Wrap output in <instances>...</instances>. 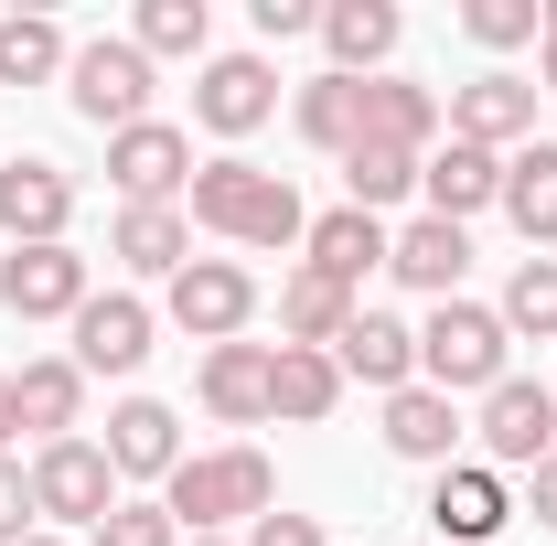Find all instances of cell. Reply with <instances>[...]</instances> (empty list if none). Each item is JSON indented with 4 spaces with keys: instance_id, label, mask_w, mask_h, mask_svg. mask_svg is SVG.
<instances>
[{
    "instance_id": "4fadbf2b",
    "label": "cell",
    "mask_w": 557,
    "mask_h": 546,
    "mask_svg": "<svg viewBox=\"0 0 557 546\" xmlns=\"http://www.w3.org/2000/svg\"><path fill=\"white\" fill-rule=\"evenodd\" d=\"M0 300H11L22 322H75L97 289H86V258H75V247H11V258H0Z\"/></svg>"
},
{
    "instance_id": "6da1fadb",
    "label": "cell",
    "mask_w": 557,
    "mask_h": 546,
    "mask_svg": "<svg viewBox=\"0 0 557 546\" xmlns=\"http://www.w3.org/2000/svg\"><path fill=\"white\" fill-rule=\"evenodd\" d=\"M183 214H194L205 236H225V247H300V236H311V214H300V194H289V172H258L247 150L194 161Z\"/></svg>"
},
{
    "instance_id": "ac0fdd59",
    "label": "cell",
    "mask_w": 557,
    "mask_h": 546,
    "mask_svg": "<svg viewBox=\"0 0 557 546\" xmlns=\"http://www.w3.org/2000/svg\"><path fill=\"white\" fill-rule=\"evenodd\" d=\"M108 258H119L129 278H183V269H194V214H183V204H119Z\"/></svg>"
},
{
    "instance_id": "e575fe53",
    "label": "cell",
    "mask_w": 557,
    "mask_h": 546,
    "mask_svg": "<svg viewBox=\"0 0 557 546\" xmlns=\"http://www.w3.org/2000/svg\"><path fill=\"white\" fill-rule=\"evenodd\" d=\"M86 546H183V525H172L161 504H129V493H119V514H108Z\"/></svg>"
},
{
    "instance_id": "8992f818",
    "label": "cell",
    "mask_w": 557,
    "mask_h": 546,
    "mask_svg": "<svg viewBox=\"0 0 557 546\" xmlns=\"http://www.w3.org/2000/svg\"><path fill=\"white\" fill-rule=\"evenodd\" d=\"M161 311L205 343V353H214V343H247V322H258V278L236 269V258H194L183 278H161Z\"/></svg>"
},
{
    "instance_id": "5b68a950",
    "label": "cell",
    "mask_w": 557,
    "mask_h": 546,
    "mask_svg": "<svg viewBox=\"0 0 557 546\" xmlns=\"http://www.w3.org/2000/svg\"><path fill=\"white\" fill-rule=\"evenodd\" d=\"M65 97H75V119L86 129H139L150 119V54H139L129 33H97V44H75V65H65Z\"/></svg>"
},
{
    "instance_id": "8fae6325",
    "label": "cell",
    "mask_w": 557,
    "mask_h": 546,
    "mask_svg": "<svg viewBox=\"0 0 557 546\" xmlns=\"http://www.w3.org/2000/svg\"><path fill=\"white\" fill-rule=\"evenodd\" d=\"M194 119H205L214 139H247L278 119V75L269 54H205V75H194Z\"/></svg>"
},
{
    "instance_id": "60d3db41",
    "label": "cell",
    "mask_w": 557,
    "mask_h": 546,
    "mask_svg": "<svg viewBox=\"0 0 557 546\" xmlns=\"http://www.w3.org/2000/svg\"><path fill=\"white\" fill-rule=\"evenodd\" d=\"M22 546H65V536H54V525H44V536H22Z\"/></svg>"
},
{
    "instance_id": "f1b7e54d",
    "label": "cell",
    "mask_w": 557,
    "mask_h": 546,
    "mask_svg": "<svg viewBox=\"0 0 557 546\" xmlns=\"http://www.w3.org/2000/svg\"><path fill=\"white\" fill-rule=\"evenodd\" d=\"M504 214H515L525 247H557V139H525L504 161Z\"/></svg>"
},
{
    "instance_id": "277c9868",
    "label": "cell",
    "mask_w": 557,
    "mask_h": 546,
    "mask_svg": "<svg viewBox=\"0 0 557 546\" xmlns=\"http://www.w3.org/2000/svg\"><path fill=\"white\" fill-rule=\"evenodd\" d=\"M33 514H44L54 536H65V525H86V536H97V525L119 514V472H108V450H97L86 429L33 450Z\"/></svg>"
},
{
    "instance_id": "30bf717a",
    "label": "cell",
    "mask_w": 557,
    "mask_h": 546,
    "mask_svg": "<svg viewBox=\"0 0 557 546\" xmlns=\"http://www.w3.org/2000/svg\"><path fill=\"white\" fill-rule=\"evenodd\" d=\"M65 225H75L65 161H44V150L0 161V236H11V247H65Z\"/></svg>"
},
{
    "instance_id": "52a82bcc",
    "label": "cell",
    "mask_w": 557,
    "mask_h": 546,
    "mask_svg": "<svg viewBox=\"0 0 557 546\" xmlns=\"http://www.w3.org/2000/svg\"><path fill=\"white\" fill-rule=\"evenodd\" d=\"M472 439H483V472H536L557 450V386H536V375H504L483 397V418H472Z\"/></svg>"
},
{
    "instance_id": "d6986e66",
    "label": "cell",
    "mask_w": 557,
    "mask_h": 546,
    "mask_svg": "<svg viewBox=\"0 0 557 546\" xmlns=\"http://www.w3.org/2000/svg\"><path fill=\"white\" fill-rule=\"evenodd\" d=\"M333 364H344V386H375V397H397V386H418V333L397 322V311H354L344 343H333Z\"/></svg>"
},
{
    "instance_id": "9c48e42d",
    "label": "cell",
    "mask_w": 557,
    "mask_h": 546,
    "mask_svg": "<svg viewBox=\"0 0 557 546\" xmlns=\"http://www.w3.org/2000/svg\"><path fill=\"white\" fill-rule=\"evenodd\" d=\"M536 97L547 86H525V75H472V86H450L440 97V119H450V139H472V150H525L536 139Z\"/></svg>"
},
{
    "instance_id": "b9f144b4",
    "label": "cell",
    "mask_w": 557,
    "mask_h": 546,
    "mask_svg": "<svg viewBox=\"0 0 557 546\" xmlns=\"http://www.w3.org/2000/svg\"><path fill=\"white\" fill-rule=\"evenodd\" d=\"M183 546H225V536H183Z\"/></svg>"
},
{
    "instance_id": "ffe728a7",
    "label": "cell",
    "mask_w": 557,
    "mask_h": 546,
    "mask_svg": "<svg viewBox=\"0 0 557 546\" xmlns=\"http://www.w3.org/2000/svg\"><path fill=\"white\" fill-rule=\"evenodd\" d=\"M269 364H278V343H214L205 375H194L205 418H225V429H258V418H269Z\"/></svg>"
},
{
    "instance_id": "4316f807",
    "label": "cell",
    "mask_w": 557,
    "mask_h": 546,
    "mask_svg": "<svg viewBox=\"0 0 557 546\" xmlns=\"http://www.w3.org/2000/svg\"><path fill=\"white\" fill-rule=\"evenodd\" d=\"M333 408H344V364H333V353H300V343H278V364H269V418H289V429H322Z\"/></svg>"
},
{
    "instance_id": "7c38bea8",
    "label": "cell",
    "mask_w": 557,
    "mask_h": 546,
    "mask_svg": "<svg viewBox=\"0 0 557 546\" xmlns=\"http://www.w3.org/2000/svg\"><path fill=\"white\" fill-rule=\"evenodd\" d=\"M150 333H161V311H150V300L97 289V300L75 311V375H139V364H150Z\"/></svg>"
},
{
    "instance_id": "d4e9b609",
    "label": "cell",
    "mask_w": 557,
    "mask_h": 546,
    "mask_svg": "<svg viewBox=\"0 0 557 546\" xmlns=\"http://www.w3.org/2000/svg\"><path fill=\"white\" fill-rule=\"evenodd\" d=\"M354 311H364V300L333 289L322 269H289V278H278V343H300V353H333Z\"/></svg>"
},
{
    "instance_id": "8d00e7d4",
    "label": "cell",
    "mask_w": 557,
    "mask_h": 546,
    "mask_svg": "<svg viewBox=\"0 0 557 546\" xmlns=\"http://www.w3.org/2000/svg\"><path fill=\"white\" fill-rule=\"evenodd\" d=\"M247 546H322V525H311V514H289V504H269V514L247 525Z\"/></svg>"
},
{
    "instance_id": "484cf974",
    "label": "cell",
    "mask_w": 557,
    "mask_h": 546,
    "mask_svg": "<svg viewBox=\"0 0 557 546\" xmlns=\"http://www.w3.org/2000/svg\"><path fill=\"white\" fill-rule=\"evenodd\" d=\"M11 408L33 439H75V418H86V375H75V353H33L22 375H11Z\"/></svg>"
},
{
    "instance_id": "f35d334b",
    "label": "cell",
    "mask_w": 557,
    "mask_h": 546,
    "mask_svg": "<svg viewBox=\"0 0 557 546\" xmlns=\"http://www.w3.org/2000/svg\"><path fill=\"white\" fill-rule=\"evenodd\" d=\"M525 514H536V525H557V450L525 472Z\"/></svg>"
},
{
    "instance_id": "e0dca14e",
    "label": "cell",
    "mask_w": 557,
    "mask_h": 546,
    "mask_svg": "<svg viewBox=\"0 0 557 546\" xmlns=\"http://www.w3.org/2000/svg\"><path fill=\"white\" fill-rule=\"evenodd\" d=\"M418 194L440 225H472L483 204H504V150H472V139H440L429 161H418Z\"/></svg>"
},
{
    "instance_id": "d6a6232c",
    "label": "cell",
    "mask_w": 557,
    "mask_h": 546,
    "mask_svg": "<svg viewBox=\"0 0 557 546\" xmlns=\"http://www.w3.org/2000/svg\"><path fill=\"white\" fill-rule=\"evenodd\" d=\"M408 194H418L408 150H354V161H344V204L354 214H386V204H408Z\"/></svg>"
},
{
    "instance_id": "83f0119b",
    "label": "cell",
    "mask_w": 557,
    "mask_h": 546,
    "mask_svg": "<svg viewBox=\"0 0 557 546\" xmlns=\"http://www.w3.org/2000/svg\"><path fill=\"white\" fill-rule=\"evenodd\" d=\"M289 119H300L311 150H333V161H344L354 139H364V75H333V65H322L300 97H289Z\"/></svg>"
},
{
    "instance_id": "ba28073f",
    "label": "cell",
    "mask_w": 557,
    "mask_h": 546,
    "mask_svg": "<svg viewBox=\"0 0 557 546\" xmlns=\"http://www.w3.org/2000/svg\"><path fill=\"white\" fill-rule=\"evenodd\" d=\"M108 183H119V204H183L194 194V139L172 119H139V129L108 139Z\"/></svg>"
},
{
    "instance_id": "3957f363",
    "label": "cell",
    "mask_w": 557,
    "mask_h": 546,
    "mask_svg": "<svg viewBox=\"0 0 557 546\" xmlns=\"http://www.w3.org/2000/svg\"><path fill=\"white\" fill-rule=\"evenodd\" d=\"M515 375V333L493 322L483 300H440L429 322H418V386H440V397H493Z\"/></svg>"
},
{
    "instance_id": "836d02e7",
    "label": "cell",
    "mask_w": 557,
    "mask_h": 546,
    "mask_svg": "<svg viewBox=\"0 0 557 546\" xmlns=\"http://www.w3.org/2000/svg\"><path fill=\"white\" fill-rule=\"evenodd\" d=\"M461 33H472L483 54H515V44H536V33H547V0H472V11H461Z\"/></svg>"
},
{
    "instance_id": "74e56055",
    "label": "cell",
    "mask_w": 557,
    "mask_h": 546,
    "mask_svg": "<svg viewBox=\"0 0 557 546\" xmlns=\"http://www.w3.org/2000/svg\"><path fill=\"white\" fill-rule=\"evenodd\" d=\"M258 33H269V44H289V33H322V11H311V0H258Z\"/></svg>"
},
{
    "instance_id": "44dd1931",
    "label": "cell",
    "mask_w": 557,
    "mask_h": 546,
    "mask_svg": "<svg viewBox=\"0 0 557 546\" xmlns=\"http://www.w3.org/2000/svg\"><path fill=\"white\" fill-rule=\"evenodd\" d=\"M386 214H311V236H300V269H322L333 289H364V269H386Z\"/></svg>"
},
{
    "instance_id": "7a4b0ae2",
    "label": "cell",
    "mask_w": 557,
    "mask_h": 546,
    "mask_svg": "<svg viewBox=\"0 0 557 546\" xmlns=\"http://www.w3.org/2000/svg\"><path fill=\"white\" fill-rule=\"evenodd\" d=\"M278 504V472H269V450H183V472L161 482V514L183 525V536H225V525H258Z\"/></svg>"
},
{
    "instance_id": "4dcf8cb0",
    "label": "cell",
    "mask_w": 557,
    "mask_h": 546,
    "mask_svg": "<svg viewBox=\"0 0 557 546\" xmlns=\"http://www.w3.org/2000/svg\"><path fill=\"white\" fill-rule=\"evenodd\" d=\"M129 44L150 54V65H161V54H194V65H205V44H214V11H205V0H139Z\"/></svg>"
},
{
    "instance_id": "cb8c5ba5",
    "label": "cell",
    "mask_w": 557,
    "mask_h": 546,
    "mask_svg": "<svg viewBox=\"0 0 557 546\" xmlns=\"http://www.w3.org/2000/svg\"><path fill=\"white\" fill-rule=\"evenodd\" d=\"M397 0H322V44H333V75H386L397 54Z\"/></svg>"
},
{
    "instance_id": "ab89813d",
    "label": "cell",
    "mask_w": 557,
    "mask_h": 546,
    "mask_svg": "<svg viewBox=\"0 0 557 546\" xmlns=\"http://www.w3.org/2000/svg\"><path fill=\"white\" fill-rule=\"evenodd\" d=\"M11 439H22V408H11V375H0V461H11Z\"/></svg>"
},
{
    "instance_id": "603a6c76",
    "label": "cell",
    "mask_w": 557,
    "mask_h": 546,
    "mask_svg": "<svg viewBox=\"0 0 557 546\" xmlns=\"http://www.w3.org/2000/svg\"><path fill=\"white\" fill-rule=\"evenodd\" d=\"M386 450L450 472V450H461V397H440V386H397V397H386Z\"/></svg>"
},
{
    "instance_id": "9a60e30c",
    "label": "cell",
    "mask_w": 557,
    "mask_h": 546,
    "mask_svg": "<svg viewBox=\"0 0 557 546\" xmlns=\"http://www.w3.org/2000/svg\"><path fill=\"white\" fill-rule=\"evenodd\" d=\"M97 450H108V472H119V482H172V472H183V418L161 408V397H119Z\"/></svg>"
},
{
    "instance_id": "5bb4252c",
    "label": "cell",
    "mask_w": 557,
    "mask_h": 546,
    "mask_svg": "<svg viewBox=\"0 0 557 546\" xmlns=\"http://www.w3.org/2000/svg\"><path fill=\"white\" fill-rule=\"evenodd\" d=\"M429 525H440V546H493L504 525H515V493H504V472H483V461H450V472L429 482Z\"/></svg>"
},
{
    "instance_id": "1f68e13d",
    "label": "cell",
    "mask_w": 557,
    "mask_h": 546,
    "mask_svg": "<svg viewBox=\"0 0 557 546\" xmlns=\"http://www.w3.org/2000/svg\"><path fill=\"white\" fill-rule=\"evenodd\" d=\"M493 322L515 343H557V258H525V269L504 278V300H493Z\"/></svg>"
},
{
    "instance_id": "f546056e",
    "label": "cell",
    "mask_w": 557,
    "mask_h": 546,
    "mask_svg": "<svg viewBox=\"0 0 557 546\" xmlns=\"http://www.w3.org/2000/svg\"><path fill=\"white\" fill-rule=\"evenodd\" d=\"M65 65H75V44L44 11H11V22H0V86H54Z\"/></svg>"
},
{
    "instance_id": "7402d4cb",
    "label": "cell",
    "mask_w": 557,
    "mask_h": 546,
    "mask_svg": "<svg viewBox=\"0 0 557 546\" xmlns=\"http://www.w3.org/2000/svg\"><path fill=\"white\" fill-rule=\"evenodd\" d=\"M386 269L408 278V289H429V300H461V269H472V225H440V214H418V225H397Z\"/></svg>"
},
{
    "instance_id": "2e32d148",
    "label": "cell",
    "mask_w": 557,
    "mask_h": 546,
    "mask_svg": "<svg viewBox=\"0 0 557 546\" xmlns=\"http://www.w3.org/2000/svg\"><path fill=\"white\" fill-rule=\"evenodd\" d=\"M440 129H450V119H440L429 86H408V75H364V139H354V150H408V161H429ZM354 150H344V161H354Z\"/></svg>"
},
{
    "instance_id": "d590c367",
    "label": "cell",
    "mask_w": 557,
    "mask_h": 546,
    "mask_svg": "<svg viewBox=\"0 0 557 546\" xmlns=\"http://www.w3.org/2000/svg\"><path fill=\"white\" fill-rule=\"evenodd\" d=\"M44 536V514H33V461H0V546Z\"/></svg>"
}]
</instances>
